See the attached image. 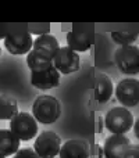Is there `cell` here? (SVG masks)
Instances as JSON below:
<instances>
[{
	"instance_id": "obj_25",
	"label": "cell",
	"mask_w": 139,
	"mask_h": 158,
	"mask_svg": "<svg viewBox=\"0 0 139 158\" xmlns=\"http://www.w3.org/2000/svg\"><path fill=\"white\" fill-rule=\"evenodd\" d=\"M0 54H2V47H0Z\"/></svg>"
},
{
	"instance_id": "obj_6",
	"label": "cell",
	"mask_w": 139,
	"mask_h": 158,
	"mask_svg": "<svg viewBox=\"0 0 139 158\" xmlns=\"http://www.w3.org/2000/svg\"><path fill=\"white\" fill-rule=\"evenodd\" d=\"M33 150L41 158H54L60 154L61 139L56 132L45 131L36 137Z\"/></svg>"
},
{
	"instance_id": "obj_11",
	"label": "cell",
	"mask_w": 139,
	"mask_h": 158,
	"mask_svg": "<svg viewBox=\"0 0 139 158\" xmlns=\"http://www.w3.org/2000/svg\"><path fill=\"white\" fill-rule=\"evenodd\" d=\"M59 157L60 158H89L90 147L82 139H71V140H67L61 146Z\"/></svg>"
},
{
	"instance_id": "obj_1",
	"label": "cell",
	"mask_w": 139,
	"mask_h": 158,
	"mask_svg": "<svg viewBox=\"0 0 139 158\" xmlns=\"http://www.w3.org/2000/svg\"><path fill=\"white\" fill-rule=\"evenodd\" d=\"M32 115L38 122L50 125L56 122L61 115V104L50 94H42L35 98L32 104Z\"/></svg>"
},
{
	"instance_id": "obj_14",
	"label": "cell",
	"mask_w": 139,
	"mask_h": 158,
	"mask_svg": "<svg viewBox=\"0 0 139 158\" xmlns=\"http://www.w3.org/2000/svg\"><path fill=\"white\" fill-rule=\"evenodd\" d=\"M53 56L42 52V50L32 49L27 54V65L31 71H45L53 67Z\"/></svg>"
},
{
	"instance_id": "obj_20",
	"label": "cell",
	"mask_w": 139,
	"mask_h": 158,
	"mask_svg": "<svg viewBox=\"0 0 139 158\" xmlns=\"http://www.w3.org/2000/svg\"><path fill=\"white\" fill-rule=\"evenodd\" d=\"M28 32L31 35H49L50 32V24L49 22H32V24H28Z\"/></svg>"
},
{
	"instance_id": "obj_8",
	"label": "cell",
	"mask_w": 139,
	"mask_h": 158,
	"mask_svg": "<svg viewBox=\"0 0 139 158\" xmlns=\"http://www.w3.org/2000/svg\"><path fill=\"white\" fill-rule=\"evenodd\" d=\"M53 65L56 67L60 74H72L79 69L81 65V58H79L78 53L74 52L72 49L67 47H60L57 53H56L54 58H53Z\"/></svg>"
},
{
	"instance_id": "obj_22",
	"label": "cell",
	"mask_w": 139,
	"mask_h": 158,
	"mask_svg": "<svg viewBox=\"0 0 139 158\" xmlns=\"http://www.w3.org/2000/svg\"><path fill=\"white\" fill-rule=\"evenodd\" d=\"M123 158H139V146L131 144L123 154Z\"/></svg>"
},
{
	"instance_id": "obj_15",
	"label": "cell",
	"mask_w": 139,
	"mask_h": 158,
	"mask_svg": "<svg viewBox=\"0 0 139 158\" xmlns=\"http://www.w3.org/2000/svg\"><path fill=\"white\" fill-rule=\"evenodd\" d=\"M21 147V140L10 131V129H0V153L6 157L14 156Z\"/></svg>"
},
{
	"instance_id": "obj_4",
	"label": "cell",
	"mask_w": 139,
	"mask_h": 158,
	"mask_svg": "<svg viewBox=\"0 0 139 158\" xmlns=\"http://www.w3.org/2000/svg\"><path fill=\"white\" fill-rule=\"evenodd\" d=\"M10 131L21 142H28L38 135V121L29 112H18L10 121Z\"/></svg>"
},
{
	"instance_id": "obj_7",
	"label": "cell",
	"mask_w": 139,
	"mask_h": 158,
	"mask_svg": "<svg viewBox=\"0 0 139 158\" xmlns=\"http://www.w3.org/2000/svg\"><path fill=\"white\" fill-rule=\"evenodd\" d=\"M115 97L124 107H135L139 104V81L127 78L115 86Z\"/></svg>"
},
{
	"instance_id": "obj_17",
	"label": "cell",
	"mask_w": 139,
	"mask_h": 158,
	"mask_svg": "<svg viewBox=\"0 0 139 158\" xmlns=\"http://www.w3.org/2000/svg\"><path fill=\"white\" fill-rule=\"evenodd\" d=\"M18 114V103L10 94H0V121H11Z\"/></svg>"
},
{
	"instance_id": "obj_3",
	"label": "cell",
	"mask_w": 139,
	"mask_h": 158,
	"mask_svg": "<svg viewBox=\"0 0 139 158\" xmlns=\"http://www.w3.org/2000/svg\"><path fill=\"white\" fill-rule=\"evenodd\" d=\"M104 125L113 135H124L134 126V115L127 107H114L107 111Z\"/></svg>"
},
{
	"instance_id": "obj_12",
	"label": "cell",
	"mask_w": 139,
	"mask_h": 158,
	"mask_svg": "<svg viewBox=\"0 0 139 158\" xmlns=\"http://www.w3.org/2000/svg\"><path fill=\"white\" fill-rule=\"evenodd\" d=\"M4 47L10 54L22 56L28 54L33 49V39L31 33H25L21 36H14V38L4 39Z\"/></svg>"
},
{
	"instance_id": "obj_26",
	"label": "cell",
	"mask_w": 139,
	"mask_h": 158,
	"mask_svg": "<svg viewBox=\"0 0 139 158\" xmlns=\"http://www.w3.org/2000/svg\"><path fill=\"white\" fill-rule=\"evenodd\" d=\"M138 146H139V143H138Z\"/></svg>"
},
{
	"instance_id": "obj_5",
	"label": "cell",
	"mask_w": 139,
	"mask_h": 158,
	"mask_svg": "<svg viewBox=\"0 0 139 158\" xmlns=\"http://www.w3.org/2000/svg\"><path fill=\"white\" fill-rule=\"evenodd\" d=\"M114 61L123 74H139V47L134 46V44L118 47L114 53Z\"/></svg>"
},
{
	"instance_id": "obj_18",
	"label": "cell",
	"mask_w": 139,
	"mask_h": 158,
	"mask_svg": "<svg viewBox=\"0 0 139 158\" xmlns=\"http://www.w3.org/2000/svg\"><path fill=\"white\" fill-rule=\"evenodd\" d=\"M33 49L42 50V52L54 57L56 53L60 50V44H59V40L53 35H43V36H38L33 40Z\"/></svg>"
},
{
	"instance_id": "obj_23",
	"label": "cell",
	"mask_w": 139,
	"mask_h": 158,
	"mask_svg": "<svg viewBox=\"0 0 139 158\" xmlns=\"http://www.w3.org/2000/svg\"><path fill=\"white\" fill-rule=\"evenodd\" d=\"M134 132H135V136L139 140V118H137V121L134 122Z\"/></svg>"
},
{
	"instance_id": "obj_2",
	"label": "cell",
	"mask_w": 139,
	"mask_h": 158,
	"mask_svg": "<svg viewBox=\"0 0 139 158\" xmlns=\"http://www.w3.org/2000/svg\"><path fill=\"white\" fill-rule=\"evenodd\" d=\"M95 24H72V28L67 33V44L74 52H88L93 46Z\"/></svg>"
},
{
	"instance_id": "obj_19",
	"label": "cell",
	"mask_w": 139,
	"mask_h": 158,
	"mask_svg": "<svg viewBox=\"0 0 139 158\" xmlns=\"http://www.w3.org/2000/svg\"><path fill=\"white\" fill-rule=\"evenodd\" d=\"M28 32V24L20 22V24H7V22H0V39L4 40L6 38H14V36H21Z\"/></svg>"
},
{
	"instance_id": "obj_9",
	"label": "cell",
	"mask_w": 139,
	"mask_h": 158,
	"mask_svg": "<svg viewBox=\"0 0 139 158\" xmlns=\"http://www.w3.org/2000/svg\"><path fill=\"white\" fill-rule=\"evenodd\" d=\"M60 83V72L56 67L45 69V71H31V85L39 90H50L57 87Z\"/></svg>"
},
{
	"instance_id": "obj_21",
	"label": "cell",
	"mask_w": 139,
	"mask_h": 158,
	"mask_svg": "<svg viewBox=\"0 0 139 158\" xmlns=\"http://www.w3.org/2000/svg\"><path fill=\"white\" fill-rule=\"evenodd\" d=\"M13 158H41L33 148H20Z\"/></svg>"
},
{
	"instance_id": "obj_24",
	"label": "cell",
	"mask_w": 139,
	"mask_h": 158,
	"mask_svg": "<svg viewBox=\"0 0 139 158\" xmlns=\"http://www.w3.org/2000/svg\"><path fill=\"white\" fill-rule=\"evenodd\" d=\"M0 158H6V156L3 153H0Z\"/></svg>"
},
{
	"instance_id": "obj_13",
	"label": "cell",
	"mask_w": 139,
	"mask_h": 158,
	"mask_svg": "<svg viewBox=\"0 0 139 158\" xmlns=\"http://www.w3.org/2000/svg\"><path fill=\"white\" fill-rule=\"evenodd\" d=\"M111 39L120 46H131L138 39L139 24H123V27L110 31Z\"/></svg>"
},
{
	"instance_id": "obj_10",
	"label": "cell",
	"mask_w": 139,
	"mask_h": 158,
	"mask_svg": "<svg viewBox=\"0 0 139 158\" xmlns=\"http://www.w3.org/2000/svg\"><path fill=\"white\" fill-rule=\"evenodd\" d=\"M131 144V140L124 135H111L104 140L103 156L104 158H123L124 151Z\"/></svg>"
},
{
	"instance_id": "obj_16",
	"label": "cell",
	"mask_w": 139,
	"mask_h": 158,
	"mask_svg": "<svg viewBox=\"0 0 139 158\" xmlns=\"http://www.w3.org/2000/svg\"><path fill=\"white\" fill-rule=\"evenodd\" d=\"M96 79H98V87L95 92V98L98 100V103L104 104L111 98L114 93V86H113L111 79L106 74H98Z\"/></svg>"
}]
</instances>
